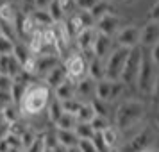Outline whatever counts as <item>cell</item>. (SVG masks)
I'll list each match as a JSON object with an SVG mask.
<instances>
[{
  "mask_svg": "<svg viewBox=\"0 0 159 152\" xmlns=\"http://www.w3.org/2000/svg\"><path fill=\"white\" fill-rule=\"evenodd\" d=\"M145 106L143 100H138V99H127L122 100L116 106L115 111V127L118 132H129L134 127H138L139 123L143 122L145 118Z\"/></svg>",
  "mask_w": 159,
  "mask_h": 152,
  "instance_id": "6da1fadb",
  "label": "cell"
},
{
  "mask_svg": "<svg viewBox=\"0 0 159 152\" xmlns=\"http://www.w3.org/2000/svg\"><path fill=\"white\" fill-rule=\"evenodd\" d=\"M52 99H54L52 90L43 81L41 82H30L18 106H20V111H22L23 116H38L45 113V109Z\"/></svg>",
  "mask_w": 159,
  "mask_h": 152,
  "instance_id": "7a4b0ae2",
  "label": "cell"
},
{
  "mask_svg": "<svg viewBox=\"0 0 159 152\" xmlns=\"http://www.w3.org/2000/svg\"><path fill=\"white\" fill-rule=\"evenodd\" d=\"M157 138H159V131L156 129V125H145L139 131H136L118 149V152H145L148 149H156Z\"/></svg>",
  "mask_w": 159,
  "mask_h": 152,
  "instance_id": "3957f363",
  "label": "cell"
},
{
  "mask_svg": "<svg viewBox=\"0 0 159 152\" xmlns=\"http://www.w3.org/2000/svg\"><path fill=\"white\" fill-rule=\"evenodd\" d=\"M159 70L154 66V63L150 61L148 54L143 50V58H141V65H139V72H138L136 77V90L138 93L141 95H150L152 88H154V82L157 79Z\"/></svg>",
  "mask_w": 159,
  "mask_h": 152,
  "instance_id": "277c9868",
  "label": "cell"
},
{
  "mask_svg": "<svg viewBox=\"0 0 159 152\" xmlns=\"http://www.w3.org/2000/svg\"><path fill=\"white\" fill-rule=\"evenodd\" d=\"M141 58H143V48L141 47H136V48H130L129 50L127 61H125L122 75H120V82H123L127 88L136 84V77H138V72H139Z\"/></svg>",
  "mask_w": 159,
  "mask_h": 152,
  "instance_id": "5b68a950",
  "label": "cell"
},
{
  "mask_svg": "<svg viewBox=\"0 0 159 152\" xmlns=\"http://www.w3.org/2000/svg\"><path fill=\"white\" fill-rule=\"evenodd\" d=\"M129 50L122 48V47H115V50L109 54V58L104 61L106 63V79L107 81H120L123 65L127 61Z\"/></svg>",
  "mask_w": 159,
  "mask_h": 152,
  "instance_id": "8992f818",
  "label": "cell"
},
{
  "mask_svg": "<svg viewBox=\"0 0 159 152\" xmlns=\"http://www.w3.org/2000/svg\"><path fill=\"white\" fill-rule=\"evenodd\" d=\"M63 66H65V70H66L68 79L75 81V82L88 77V63L79 52H70L66 56V59L63 61Z\"/></svg>",
  "mask_w": 159,
  "mask_h": 152,
  "instance_id": "52a82bcc",
  "label": "cell"
},
{
  "mask_svg": "<svg viewBox=\"0 0 159 152\" xmlns=\"http://www.w3.org/2000/svg\"><path fill=\"white\" fill-rule=\"evenodd\" d=\"M113 39H115L116 47H122V48H127V50L136 48V47H139V25L138 23L123 25Z\"/></svg>",
  "mask_w": 159,
  "mask_h": 152,
  "instance_id": "ba28073f",
  "label": "cell"
},
{
  "mask_svg": "<svg viewBox=\"0 0 159 152\" xmlns=\"http://www.w3.org/2000/svg\"><path fill=\"white\" fill-rule=\"evenodd\" d=\"M122 27H123V20L120 16L113 15V13L106 15L104 18H100L98 22L95 23V30L98 34H104V36H109V38H115L116 32Z\"/></svg>",
  "mask_w": 159,
  "mask_h": 152,
  "instance_id": "9c48e42d",
  "label": "cell"
},
{
  "mask_svg": "<svg viewBox=\"0 0 159 152\" xmlns=\"http://www.w3.org/2000/svg\"><path fill=\"white\" fill-rule=\"evenodd\" d=\"M156 43H159V23L147 22L139 27V47L147 50L152 48Z\"/></svg>",
  "mask_w": 159,
  "mask_h": 152,
  "instance_id": "30bf717a",
  "label": "cell"
},
{
  "mask_svg": "<svg viewBox=\"0 0 159 152\" xmlns=\"http://www.w3.org/2000/svg\"><path fill=\"white\" fill-rule=\"evenodd\" d=\"M61 63V58L57 54H41L36 56V63H34V75L39 79H45V75L50 72L52 68Z\"/></svg>",
  "mask_w": 159,
  "mask_h": 152,
  "instance_id": "8fae6325",
  "label": "cell"
},
{
  "mask_svg": "<svg viewBox=\"0 0 159 152\" xmlns=\"http://www.w3.org/2000/svg\"><path fill=\"white\" fill-rule=\"evenodd\" d=\"M115 39L109 36H104V34H98L97 32V38H95V43H93V54L95 58L106 61L109 58V54L115 50Z\"/></svg>",
  "mask_w": 159,
  "mask_h": 152,
  "instance_id": "7c38bea8",
  "label": "cell"
},
{
  "mask_svg": "<svg viewBox=\"0 0 159 152\" xmlns=\"http://www.w3.org/2000/svg\"><path fill=\"white\" fill-rule=\"evenodd\" d=\"M95 86L97 82L89 77L77 81V88H75V99H79L80 102H91L95 99Z\"/></svg>",
  "mask_w": 159,
  "mask_h": 152,
  "instance_id": "4fadbf2b",
  "label": "cell"
},
{
  "mask_svg": "<svg viewBox=\"0 0 159 152\" xmlns=\"http://www.w3.org/2000/svg\"><path fill=\"white\" fill-rule=\"evenodd\" d=\"M95 38H97V30H95V27H89V29L80 30L79 34L75 36V39H73V43H75V47H77V52L93 50Z\"/></svg>",
  "mask_w": 159,
  "mask_h": 152,
  "instance_id": "5bb4252c",
  "label": "cell"
},
{
  "mask_svg": "<svg viewBox=\"0 0 159 152\" xmlns=\"http://www.w3.org/2000/svg\"><path fill=\"white\" fill-rule=\"evenodd\" d=\"M75 88H77V82L72 79H66L63 84H59L56 90H52V95L54 99L59 102H66V100H72L75 99Z\"/></svg>",
  "mask_w": 159,
  "mask_h": 152,
  "instance_id": "9a60e30c",
  "label": "cell"
},
{
  "mask_svg": "<svg viewBox=\"0 0 159 152\" xmlns=\"http://www.w3.org/2000/svg\"><path fill=\"white\" fill-rule=\"evenodd\" d=\"M66 79H68V75H66V70H65V66H63V61H61L56 68H52L50 72L45 75L43 82L50 88V90H56V88H57L59 84H63Z\"/></svg>",
  "mask_w": 159,
  "mask_h": 152,
  "instance_id": "2e32d148",
  "label": "cell"
},
{
  "mask_svg": "<svg viewBox=\"0 0 159 152\" xmlns=\"http://www.w3.org/2000/svg\"><path fill=\"white\" fill-rule=\"evenodd\" d=\"M88 77L93 79L95 82L104 81L106 79V63L98 58L91 59V61L88 63Z\"/></svg>",
  "mask_w": 159,
  "mask_h": 152,
  "instance_id": "e0dca14e",
  "label": "cell"
},
{
  "mask_svg": "<svg viewBox=\"0 0 159 152\" xmlns=\"http://www.w3.org/2000/svg\"><path fill=\"white\" fill-rule=\"evenodd\" d=\"M56 138H57V143L61 147H65V149L79 145V138L75 134V131H57L56 129Z\"/></svg>",
  "mask_w": 159,
  "mask_h": 152,
  "instance_id": "ac0fdd59",
  "label": "cell"
},
{
  "mask_svg": "<svg viewBox=\"0 0 159 152\" xmlns=\"http://www.w3.org/2000/svg\"><path fill=\"white\" fill-rule=\"evenodd\" d=\"M45 113H47V120L54 125V123L57 122L59 118H61V115L65 113V109H63V104L59 100H56V99H52L50 102H48V106H47V109H45Z\"/></svg>",
  "mask_w": 159,
  "mask_h": 152,
  "instance_id": "d6986e66",
  "label": "cell"
},
{
  "mask_svg": "<svg viewBox=\"0 0 159 152\" xmlns=\"http://www.w3.org/2000/svg\"><path fill=\"white\" fill-rule=\"evenodd\" d=\"M111 82L113 81H98L97 86H95V99L97 100H102V102H109L111 100ZM111 104V102H109Z\"/></svg>",
  "mask_w": 159,
  "mask_h": 152,
  "instance_id": "ffe728a7",
  "label": "cell"
},
{
  "mask_svg": "<svg viewBox=\"0 0 159 152\" xmlns=\"http://www.w3.org/2000/svg\"><path fill=\"white\" fill-rule=\"evenodd\" d=\"M30 18H32V22L36 25V29H39V30H45V29H48V27L54 25L47 11H36V9H32Z\"/></svg>",
  "mask_w": 159,
  "mask_h": 152,
  "instance_id": "44dd1931",
  "label": "cell"
},
{
  "mask_svg": "<svg viewBox=\"0 0 159 152\" xmlns=\"http://www.w3.org/2000/svg\"><path fill=\"white\" fill-rule=\"evenodd\" d=\"M2 113L6 116V120L7 123H16L22 120V111H20V106L18 104H13V102H9V104H4L2 106Z\"/></svg>",
  "mask_w": 159,
  "mask_h": 152,
  "instance_id": "7402d4cb",
  "label": "cell"
},
{
  "mask_svg": "<svg viewBox=\"0 0 159 152\" xmlns=\"http://www.w3.org/2000/svg\"><path fill=\"white\" fill-rule=\"evenodd\" d=\"M95 118V111L91 108V102H82L79 111L75 113V120L77 123H89Z\"/></svg>",
  "mask_w": 159,
  "mask_h": 152,
  "instance_id": "603a6c76",
  "label": "cell"
},
{
  "mask_svg": "<svg viewBox=\"0 0 159 152\" xmlns=\"http://www.w3.org/2000/svg\"><path fill=\"white\" fill-rule=\"evenodd\" d=\"M88 13H89V16L93 18V22L97 23L100 18H104L106 15H109V13H111V4H109L107 0H100V2H98L97 6H93V7L88 11Z\"/></svg>",
  "mask_w": 159,
  "mask_h": 152,
  "instance_id": "cb8c5ba5",
  "label": "cell"
},
{
  "mask_svg": "<svg viewBox=\"0 0 159 152\" xmlns=\"http://www.w3.org/2000/svg\"><path fill=\"white\" fill-rule=\"evenodd\" d=\"M75 125H77L75 116L70 115V113H63L61 118L54 123V129H57V131H73L75 129Z\"/></svg>",
  "mask_w": 159,
  "mask_h": 152,
  "instance_id": "d4e9b609",
  "label": "cell"
},
{
  "mask_svg": "<svg viewBox=\"0 0 159 152\" xmlns=\"http://www.w3.org/2000/svg\"><path fill=\"white\" fill-rule=\"evenodd\" d=\"M102 138L106 140V143L109 145V149H118V141H120V132L113 127V125H109L107 129H104L100 132Z\"/></svg>",
  "mask_w": 159,
  "mask_h": 152,
  "instance_id": "484cf974",
  "label": "cell"
},
{
  "mask_svg": "<svg viewBox=\"0 0 159 152\" xmlns=\"http://www.w3.org/2000/svg\"><path fill=\"white\" fill-rule=\"evenodd\" d=\"M91 108L95 111V116H102V118H107L109 120V115H111V104L109 102H102V100L93 99L91 100Z\"/></svg>",
  "mask_w": 159,
  "mask_h": 152,
  "instance_id": "4316f807",
  "label": "cell"
},
{
  "mask_svg": "<svg viewBox=\"0 0 159 152\" xmlns=\"http://www.w3.org/2000/svg\"><path fill=\"white\" fill-rule=\"evenodd\" d=\"M125 90H127V86L123 84V82H120V81H113L111 82V104H115V102H118V99H122L123 93H125Z\"/></svg>",
  "mask_w": 159,
  "mask_h": 152,
  "instance_id": "83f0119b",
  "label": "cell"
},
{
  "mask_svg": "<svg viewBox=\"0 0 159 152\" xmlns=\"http://www.w3.org/2000/svg\"><path fill=\"white\" fill-rule=\"evenodd\" d=\"M73 131H75V134H77L79 140H91V136L95 134L89 123H77Z\"/></svg>",
  "mask_w": 159,
  "mask_h": 152,
  "instance_id": "f1b7e54d",
  "label": "cell"
},
{
  "mask_svg": "<svg viewBox=\"0 0 159 152\" xmlns=\"http://www.w3.org/2000/svg\"><path fill=\"white\" fill-rule=\"evenodd\" d=\"M91 143H93V147L97 149V152H109V150H113V149H109V145L106 143V140L102 138L100 132H95L93 136H91Z\"/></svg>",
  "mask_w": 159,
  "mask_h": 152,
  "instance_id": "f546056e",
  "label": "cell"
},
{
  "mask_svg": "<svg viewBox=\"0 0 159 152\" xmlns=\"http://www.w3.org/2000/svg\"><path fill=\"white\" fill-rule=\"evenodd\" d=\"M89 125H91V129H93V132H102L104 129H107L109 125V120L107 118H102V116H95L93 120L89 122Z\"/></svg>",
  "mask_w": 159,
  "mask_h": 152,
  "instance_id": "4dcf8cb0",
  "label": "cell"
},
{
  "mask_svg": "<svg viewBox=\"0 0 159 152\" xmlns=\"http://www.w3.org/2000/svg\"><path fill=\"white\" fill-rule=\"evenodd\" d=\"M45 150H47V147H45V141H43L41 134H36L34 141L25 149V152H45Z\"/></svg>",
  "mask_w": 159,
  "mask_h": 152,
  "instance_id": "1f68e13d",
  "label": "cell"
},
{
  "mask_svg": "<svg viewBox=\"0 0 159 152\" xmlns=\"http://www.w3.org/2000/svg\"><path fill=\"white\" fill-rule=\"evenodd\" d=\"M13 48H15V41L0 36V56H11Z\"/></svg>",
  "mask_w": 159,
  "mask_h": 152,
  "instance_id": "d6a6232c",
  "label": "cell"
},
{
  "mask_svg": "<svg viewBox=\"0 0 159 152\" xmlns=\"http://www.w3.org/2000/svg\"><path fill=\"white\" fill-rule=\"evenodd\" d=\"M100 0H75V9H79V11H89Z\"/></svg>",
  "mask_w": 159,
  "mask_h": 152,
  "instance_id": "836d02e7",
  "label": "cell"
},
{
  "mask_svg": "<svg viewBox=\"0 0 159 152\" xmlns=\"http://www.w3.org/2000/svg\"><path fill=\"white\" fill-rule=\"evenodd\" d=\"M11 86H13V79H11V77H7V75H0V91L9 95Z\"/></svg>",
  "mask_w": 159,
  "mask_h": 152,
  "instance_id": "e575fe53",
  "label": "cell"
},
{
  "mask_svg": "<svg viewBox=\"0 0 159 152\" xmlns=\"http://www.w3.org/2000/svg\"><path fill=\"white\" fill-rule=\"evenodd\" d=\"M150 99H152L154 108L159 109V73H157V79H156V82H154V88H152V91H150Z\"/></svg>",
  "mask_w": 159,
  "mask_h": 152,
  "instance_id": "d590c367",
  "label": "cell"
},
{
  "mask_svg": "<svg viewBox=\"0 0 159 152\" xmlns=\"http://www.w3.org/2000/svg\"><path fill=\"white\" fill-rule=\"evenodd\" d=\"M57 2H59V6L63 7L66 16H70L73 13V9H75V0H57Z\"/></svg>",
  "mask_w": 159,
  "mask_h": 152,
  "instance_id": "8d00e7d4",
  "label": "cell"
},
{
  "mask_svg": "<svg viewBox=\"0 0 159 152\" xmlns=\"http://www.w3.org/2000/svg\"><path fill=\"white\" fill-rule=\"evenodd\" d=\"M148 22H157L159 23V0L152 4L150 11H148Z\"/></svg>",
  "mask_w": 159,
  "mask_h": 152,
  "instance_id": "74e56055",
  "label": "cell"
},
{
  "mask_svg": "<svg viewBox=\"0 0 159 152\" xmlns=\"http://www.w3.org/2000/svg\"><path fill=\"white\" fill-rule=\"evenodd\" d=\"M148 58H150V61L154 63V66L159 70V43H156L154 47L150 48V54H148Z\"/></svg>",
  "mask_w": 159,
  "mask_h": 152,
  "instance_id": "f35d334b",
  "label": "cell"
},
{
  "mask_svg": "<svg viewBox=\"0 0 159 152\" xmlns=\"http://www.w3.org/2000/svg\"><path fill=\"white\" fill-rule=\"evenodd\" d=\"M77 147L80 149V152H97V149L91 143V140H79V145Z\"/></svg>",
  "mask_w": 159,
  "mask_h": 152,
  "instance_id": "ab89813d",
  "label": "cell"
},
{
  "mask_svg": "<svg viewBox=\"0 0 159 152\" xmlns=\"http://www.w3.org/2000/svg\"><path fill=\"white\" fill-rule=\"evenodd\" d=\"M54 0H34V9L36 11H47Z\"/></svg>",
  "mask_w": 159,
  "mask_h": 152,
  "instance_id": "60d3db41",
  "label": "cell"
},
{
  "mask_svg": "<svg viewBox=\"0 0 159 152\" xmlns=\"http://www.w3.org/2000/svg\"><path fill=\"white\" fill-rule=\"evenodd\" d=\"M2 125H7V120H6V116H4V113H2V109H0V127ZM11 125V123H9Z\"/></svg>",
  "mask_w": 159,
  "mask_h": 152,
  "instance_id": "b9f144b4",
  "label": "cell"
},
{
  "mask_svg": "<svg viewBox=\"0 0 159 152\" xmlns=\"http://www.w3.org/2000/svg\"><path fill=\"white\" fill-rule=\"evenodd\" d=\"M66 152H80L79 147H70V149H66Z\"/></svg>",
  "mask_w": 159,
  "mask_h": 152,
  "instance_id": "7bdbcfd3",
  "label": "cell"
},
{
  "mask_svg": "<svg viewBox=\"0 0 159 152\" xmlns=\"http://www.w3.org/2000/svg\"><path fill=\"white\" fill-rule=\"evenodd\" d=\"M9 152H25L23 149H9Z\"/></svg>",
  "mask_w": 159,
  "mask_h": 152,
  "instance_id": "ee69618b",
  "label": "cell"
},
{
  "mask_svg": "<svg viewBox=\"0 0 159 152\" xmlns=\"http://www.w3.org/2000/svg\"><path fill=\"white\" fill-rule=\"evenodd\" d=\"M156 129L159 131V113H157V116H156Z\"/></svg>",
  "mask_w": 159,
  "mask_h": 152,
  "instance_id": "f6af8a7d",
  "label": "cell"
},
{
  "mask_svg": "<svg viewBox=\"0 0 159 152\" xmlns=\"http://www.w3.org/2000/svg\"><path fill=\"white\" fill-rule=\"evenodd\" d=\"M145 152H159V149H148V150H145Z\"/></svg>",
  "mask_w": 159,
  "mask_h": 152,
  "instance_id": "bcb514c9",
  "label": "cell"
},
{
  "mask_svg": "<svg viewBox=\"0 0 159 152\" xmlns=\"http://www.w3.org/2000/svg\"><path fill=\"white\" fill-rule=\"evenodd\" d=\"M120 2H125V4H129V2H132V0H120Z\"/></svg>",
  "mask_w": 159,
  "mask_h": 152,
  "instance_id": "7dc6e473",
  "label": "cell"
},
{
  "mask_svg": "<svg viewBox=\"0 0 159 152\" xmlns=\"http://www.w3.org/2000/svg\"><path fill=\"white\" fill-rule=\"evenodd\" d=\"M109 152H118V149H113V150H109Z\"/></svg>",
  "mask_w": 159,
  "mask_h": 152,
  "instance_id": "c3c4849f",
  "label": "cell"
},
{
  "mask_svg": "<svg viewBox=\"0 0 159 152\" xmlns=\"http://www.w3.org/2000/svg\"><path fill=\"white\" fill-rule=\"evenodd\" d=\"M0 75H2V68H0Z\"/></svg>",
  "mask_w": 159,
  "mask_h": 152,
  "instance_id": "681fc988",
  "label": "cell"
},
{
  "mask_svg": "<svg viewBox=\"0 0 159 152\" xmlns=\"http://www.w3.org/2000/svg\"><path fill=\"white\" fill-rule=\"evenodd\" d=\"M45 152H52V150H45Z\"/></svg>",
  "mask_w": 159,
  "mask_h": 152,
  "instance_id": "f907efd6",
  "label": "cell"
}]
</instances>
